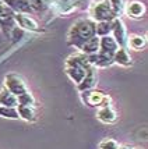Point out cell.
I'll use <instances>...</instances> for the list:
<instances>
[{
    "mask_svg": "<svg viewBox=\"0 0 148 149\" xmlns=\"http://www.w3.org/2000/svg\"><path fill=\"white\" fill-rule=\"evenodd\" d=\"M91 64L87 60V56H80V54H73L66 60V72L70 77L71 81L76 84H80L87 75Z\"/></svg>",
    "mask_w": 148,
    "mask_h": 149,
    "instance_id": "2",
    "label": "cell"
},
{
    "mask_svg": "<svg viewBox=\"0 0 148 149\" xmlns=\"http://www.w3.org/2000/svg\"><path fill=\"white\" fill-rule=\"evenodd\" d=\"M110 3V6L113 7V10H115V13L119 15V14L122 13L123 10H124V4H123V0H108Z\"/></svg>",
    "mask_w": 148,
    "mask_h": 149,
    "instance_id": "21",
    "label": "cell"
},
{
    "mask_svg": "<svg viewBox=\"0 0 148 149\" xmlns=\"http://www.w3.org/2000/svg\"><path fill=\"white\" fill-rule=\"evenodd\" d=\"M97 118L105 124H112L117 120V114L109 103H105L99 106V109L97 111Z\"/></svg>",
    "mask_w": 148,
    "mask_h": 149,
    "instance_id": "6",
    "label": "cell"
},
{
    "mask_svg": "<svg viewBox=\"0 0 148 149\" xmlns=\"http://www.w3.org/2000/svg\"><path fill=\"white\" fill-rule=\"evenodd\" d=\"M126 43L133 50H141L147 45V39H145V36H141V35H130L129 39L126 40Z\"/></svg>",
    "mask_w": 148,
    "mask_h": 149,
    "instance_id": "15",
    "label": "cell"
},
{
    "mask_svg": "<svg viewBox=\"0 0 148 149\" xmlns=\"http://www.w3.org/2000/svg\"><path fill=\"white\" fill-rule=\"evenodd\" d=\"M4 3H6L4 6L7 8H11L14 11H17V14H25L32 10L28 0H4Z\"/></svg>",
    "mask_w": 148,
    "mask_h": 149,
    "instance_id": "9",
    "label": "cell"
},
{
    "mask_svg": "<svg viewBox=\"0 0 148 149\" xmlns=\"http://www.w3.org/2000/svg\"><path fill=\"white\" fill-rule=\"evenodd\" d=\"M0 116L7 118H18V113L15 107H3L0 106Z\"/></svg>",
    "mask_w": 148,
    "mask_h": 149,
    "instance_id": "19",
    "label": "cell"
},
{
    "mask_svg": "<svg viewBox=\"0 0 148 149\" xmlns=\"http://www.w3.org/2000/svg\"><path fill=\"white\" fill-rule=\"evenodd\" d=\"M113 61L117 63V64H120V65L129 67V65H131V63H133V58H131V56L129 54L127 49L119 47L117 52L115 53V56H113Z\"/></svg>",
    "mask_w": 148,
    "mask_h": 149,
    "instance_id": "13",
    "label": "cell"
},
{
    "mask_svg": "<svg viewBox=\"0 0 148 149\" xmlns=\"http://www.w3.org/2000/svg\"><path fill=\"white\" fill-rule=\"evenodd\" d=\"M90 14L92 17V21H113L117 18V14L115 13L113 7L110 6L108 0H98L90 8Z\"/></svg>",
    "mask_w": 148,
    "mask_h": 149,
    "instance_id": "3",
    "label": "cell"
},
{
    "mask_svg": "<svg viewBox=\"0 0 148 149\" xmlns=\"http://www.w3.org/2000/svg\"><path fill=\"white\" fill-rule=\"evenodd\" d=\"M17 113H18V117H21L25 121H35V118H36L34 106H21V104H18L17 106Z\"/></svg>",
    "mask_w": 148,
    "mask_h": 149,
    "instance_id": "16",
    "label": "cell"
},
{
    "mask_svg": "<svg viewBox=\"0 0 148 149\" xmlns=\"http://www.w3.org/2000/svg\"><path fill=\"white\" fill-rule=\"evenodd\" d=\"M112 32H113V39L119 45V47H124L127 35H126V26L120 18H115L112 21Z\"/></svg>",
    "mask_w": 148,
    "mask_h": 149,
    "instance_id": "5",
    "label": "cell"
},
{
    "mask_svg": "<svg viewBox=\"0 0 148 149\" xmlns=\"http://www.w3.org/2000/svg\"><path fill=\"white\" fill-rule=\"evenodd\" d=\"M0 106H3V107H17L18 106V99L7 88H3L0 91Z\"/></svg>",
    "mask_w": 148,
    "mask_h": 149,
    "instance_id": "12",
    "label": "cell"
},
{
    "mask_svg": "<svg viewBox=\"0 0 148 149\" xmlns=\"http://www.w3.org/2000/svg\"><path fill=\"white\" fill-rule=\"evenodd\" d=\"M95 84H97V72H95V70H94L92 65H91L88 72H87V75H85L83 81L78 84V89L87 92V91H90V89H92V88L95 86Z\"/></svg>",
    "mask_w": 148,
    "mask_h": 149,
    "instance_id": "10",
    "label": "cell"
},
{
    "mask_svg": "<svg viewBox=\"0 0 148 149\" xmlns=\"http://www.w3.org/2000/svg\"><path fill=\"white\" fill-rule=\"evenodd\" d=\"M87 96H85V102L90 104V106H101L102 103L109 100V96H105L102 92L99 91H88L85 92Z\"/></svg>",
    "mask_w": 148,
    "mask_h": 149,
    "instance_id": "11",
    "label": "cell"
},
{
    "mask_svg": "<svg viewBox=\"0 0 148 149\" xmlns=\"http://www.w3.org/2000/svg\"><path fill=\"white\" fill-rule=\"evenodd\" d=\"M119 146L120 145L112 138H105L99 142V149H117Z\"/></svg>",
    "mask_w": 148,
    "mask_h": 149,
    "instance_id": "20",
    "label": "cell"
},
{
    "mask_svg": "<svg viewBox=\"0 0 148 149\" xmlns=\"http://www.w3.org/2000/svg\"><path fill=\"white\" fill-rule=\"evenodd\" d=\"M6 11H7V7L0 1V15H3V17H6Z\"/></svg>",
    "mask_w": 148,
    "mask_h": 149,
    "instance_id": "22",
    "label": "cell"
},
{
    "mask_svg": "<svg viewBox=\"0 0 148 149\" xmlns=\"http://www.w3.org/2000/svg\"><path fill=\"white\" fill-rule=\"evenodd\" d=\"M92 36H95V22L92 19L81 18L76 21L71 26L69 32V42L70 45L76 46L81 50L83 45Z\"/></svg>",
    "mask_w": 148,
    "mask_h": 149,
    "instance_id": "1",
    "label": "cell"
},
{
    "mask_svg": "<svg viewBox=\"0 0 148 149\" xmlns=\"http://www.w3.org/2000/svg\"><path fill=\"white\" fill-rule=\"evenodd\" d=\"M117 149H131V148H129V146H119Z\"/></svg>",
    "mask_w": 148,
    "mask_h": 149,
    "instance_id": "23",
    "label": "cell"
},
{
    "mask_svg": "<svg viewBox=\"0 0 148 149\" xmlns=\"http://www.w3.org/2000/svg\"><path fill=\"white\" fill-rule=\"evenodd\" d=\"M99 36H92L91 39H88L85 43L81 47V52H84L87 56H90V54H94V53H97L99 50Z\"/></svg>",
    "mask_w": 148,
    "mask_h": 149,
    "instance_id": "14",
    "label": "cell"
},
{
    "mask_svg": "<svg viewBox=\"0 0 148 149\" xmlns=\"http://www.w3.org/2000/svg\"><path fill=\"white\" fill-rule=\"evenodd\" d=\"M4 81H6V88L11 92L13 95H15L17 97L21 96L22 93H27V92H28V88H27L25 82L22 81V78L18 77V75H15V74H8V75L4 78Z\"/></svg>",
    "mask_w": 148,
    "mask_h": 149,
    "instance_id": "4",
    "label": "cell"
},
{
    "mask_svg": "<svg viewBox=\"0 0 148 149\" xmlns=\"http://www.w3.org/2000/svg\"><path fill=\"white\" fill-rule=\"evenodd\" d=\"M14 19L17 21V24H18L21 28H24L27 31H32V32H39V31H41V26L38 25V22L34 18L25 15V14H15V15H14Z\"/></svg>",
    "mask_w": 148,
    "mask_h": 149,
    "instance_id": "8",
    "label": "cell"
},
{
    "mask_svg": "<svg viewBox=\"0 0 148 149\" xmlns=\"http://www.w3.org/2000/svg\"><path fill=\"white\" fill-rule=\"evenodd\" d=\"M112 32V21H101L95 24V35L97 36H108Z\"/></svg>",
    "mask_w": 148,
    "mask_h": 149,
    "instance_id": "17",
    "label": "cell"
},
{
    "mask_svg": "<svg viewBox=\"0 0 148 149\" xmlns=\"http://www.w3.org/2000/svg\"><path fill=\"white\" fill-rule=\"evenodd\" d=\"M17 99H18V104H21V106H34L35 104V99H34L32 93L29 91L27 92V93H22Z\"/></svg>",
    "mask_w": 148,
    "mask_h": 149,
    "instance_id": "18",
    "label": "cell"
},
{
    "mask_svg": "<svg viewBox=\"0 0 148 149\" xmlns=\"http://www.w3.org/2000/svg\"><path fill=\"white\" fill-rule=\"evenodd\" d=\"M62 1H70V0H62Z\"/></svg>",
    "mask_w": 148,
    "mask_h": 149,
    "instance_id": "24",
    "label": "cell"
},
{
    "mask_svg": "<svg viewBox=\"0 0 148 149\" xmlns=\"http://www.w3.org/2000/svg\"><path fill=\"white\" fill-rule=\"evenodd\" d=\"M123 11L131 18H141L144 13H145V6L141 1L133 0V1H129L127 4H124V10Z\"/></svg>",
    "mask_w": 148,
    "mask_h": 149,
    "instance_id": "7",
    "label": "cell"
}]
</instances>
